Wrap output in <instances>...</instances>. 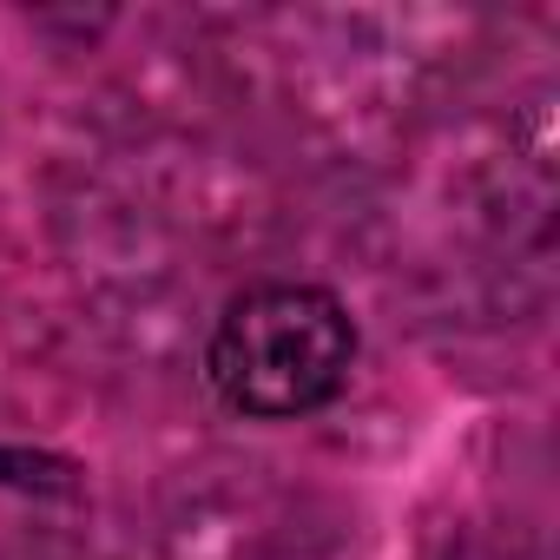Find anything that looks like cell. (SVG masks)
<instances>
[{
	"mask_svg": "<svg viewBox=\"0 0 560 560\" xmlns=\"http://www.w3.org/2000/svg\"><path fill=\"white\" fill-rule=\"evenodd\" d=\"M357 350V317L330 284L270 277L218 311L205 337V383L244 422H304L350 389Z\"/></svg>",
	"mask_w": 560,
	"mask_h": 560,
	"instance_id": "cell-1",
	"label": "cell"
}]
</instances>
